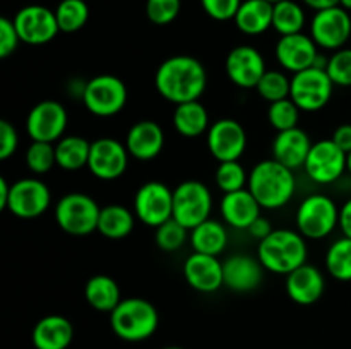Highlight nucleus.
<instances>
[{
    "instance_id": "obj_1",
    "label": "nucleus",
    "mask_w": 351,
    "mask_h": 349,
    "mask_svg": "<svg viewBox=\"0 0 351 349\" xmlns=\"http://www.w3.org/2000/svg\"><path fill=\"white\" fill-rule=\"evenodd\" d=\"M158 94L175 106L197 101L208 88L206 67L191 55H175L161 62L154 74Z\"/></svg>"
},
{
    "instance_id": "obj_2",
    "label": "nucleus",
    "mask_w": 351,
    "mask_h": 349,
    "mask_svg": "<svg viewBox=\"0 0 351 349\" xmlns=\"http://www.w3.org/2000/svg\"><path fill=\"white\" fill-rule=\"evenodd\" d=\"M247 188L263 209H281L293 198L297 190L293 170L276 159L259 161L249 171Z\"/></svg>"
},
{
    "instance_id": "obj_3",
    "label": "nucleus",
    "mask_w": 351,
    "mask_h": 349,
    "mask_svg": "<svg viewBox=\"0 0 351 349\" xmlns=\"http://www.w3.org/2000/svg\"><path fill=\"white\" fill-rule=\"evenodd\" d=\"M257 259L269 272L288 276L307 263V243L295 229H274L267 238L259 242Z\"/></svg>"
},
{
    "instance_id": "obj_4",
    "label": "nucleus",
    "mask_w": 351,
    "mask_h": 349,
    "mask_svg": "<svg viewBox=\"0 0 351 349\" xmlns=\"http://www.w3.org/2000/svg\"><path fill=\"white\" fill-rule=\"evenodd\" d=\"M113 334L125 342H143L156 332L160 315L156 307L144 298H123L110 313Z\"/></svg>"
},
{
    "instance_id": "obj_5",
    "label": "nucleus",
    "mask_w": 351,
    "mask_h": 349,
    "mask_svg": "<svg viewBox=\"0 0 351 349\" xmlns=\"http://www.w3.org/2000/svg\"><path fill=\"white\" fill-rule=\"evenodd\" d=\"M101 207L89 195L72 192L64 195L55 205V221L58 228L72 236H86L98 231Z\"/></svg>"
},
{
    "instance_id": "obj_6",
    "label": "nucleus",
    "mask_w": 351,
    "mask_h": 349,
    "mask_svg": "<svg viewBox=\"0 0 351 349\" xmlns=\"http://www.w3.org/2000/svg\"><path fill=\"white\" fill-rule=\"evenodd\" d=\"M295 222L304 238L322 240L339 226V209L328 195L312 194L298 205Z\"/></svg>"
},
{
    "instance_id": "obj_7",
    "label": "nucleus",
    "mask_w": 351,
    "mask_h": 349,
    "mask_svg": "<svg viewBox=\"0 0 351 349\" xmlns=\"http://www.w3.org/2000/svg\"><path fill=\"white\" fill-rule=\"evenodd\" d=\"M127 86L120 77L112 74H101L89 79L82 86L81 99L86 109L95 116L108 118L122 112L127 105Z\"/></svg>"
},
{
    "instance_id": "obj_8",
    "label": "nucleus",
    "mask_w": 351,
    "mask_h": 349,
    "mask_svg": "<svg viewBox=\"0 0 351 349\" xmlns=\"http://www.w3.org/2000/svg\"><path fill=\"white\" fill-rule=\"evenodd\" d=\"M335 82L328 75L326 68L311 67L291 75L290 98L300 112H319L331 101Z\"/></svg>"
},
{
    "instance_id": "obj_9",
    "label": "nucleus",
    "mask_w": 351,
    "mask_h": 349,
    "mask_svg": "<svg viewBox=\"0 0 351 349\" xmlns=\"http://www.w3.org/2000/svg\"><path fill=\"white\" fill-rule=\"evenodd\" d=\"M213 211V195L197 180L182 181L173 190V219L191 231L208 221Z\"/></svg>"
},
{
    "instance_id": "obj_10",
    "label": "nucleus",
    "mask_w": 351,
    "mask_h": 349,
    "mask_svg": "<svg viewBox=\"0 0 351 349\" xmlns=\"http://www.w3.org/2000/svg\"><path fill=\"white\" fill-rule=\"evenodd\" d=\"M134 214L151 228H158L173 218V190L161 181L141 185L134 197Z\"/></svg>"
},
{
    "instance_id": "obj_11",
    "label": "nucleus",
    "mask_w": 351,
    "mask_h": 349,
    "mask_svg": "<svg viewBox=\"0 0 351 349\" xmlns=\"http://www.w3.org/2000/svg\"><path fill=\"white\" fill-rule=\"evenodd\" d=\"M351 36V17L341 5L317 10L311 23V38L322 50L338 51Z\"/></svg>"
},
{
    "instance_id": "obj_12",
    "label": "nucleus",
    "mask_w": 351,
    "mask_h": 349,
    "mask_svg": "<svg viewBox=\"0 0 351 349\" xmlns=\"http://www.w3.org/2000/svg\"><path fill=\"white\" fill-rule=\"evenodd\" d=\"M69 115L62 103L45 99L34 105L26 116V130L31 140L55 144L67 130Z\"/></svg>"
},
{
    "instance_id": "obj_13",
    "label": "nucleus",
    "mask_w": 351,
    "mask_h": 349,
    "mask_svg": "<svg viewBox=\"0 0 351 349\" xmlns=\"http://www.w3.org/2000/svg\"><path fill=\"white\" fill-rule=\"evenodd\" d=\"M50 188L40 178H21L10 183L7 211L19 219H36L50 207Z\"/></svg>"
},
{
    "instance_id": "obj_14",
    "label": "nucleus",
    "mask_w": 351,
    "mask_h": 349,
    "mask_svg": "<svg viewBox=\"0 0 351 349\" xmlns=\"http://www.w3.org/2000/svg\"><path fill=\"white\" fill-rule=\"evenodd\" d=\"M304 170L314 183H335L346 171V153L339 149L332 139L317 140L312 144Z\"/></svg>"
},
{
    "instance_id": "obj_15",
    "label": "nucleus",
    "mask_w": 351,
    "mask_h": 349,
    "mask_svg": "<svg viewBox=\"0 0 351 349\" xmlns=\"http://www.w3.org/2000/svg\"><path fill=\"white\" fill-rule=\"evenodd\" d=\"M12 21L21 38V43L33 44V47L50 43L60 33L55 10L45 5L33 3V5L23 7L21 10H17Z\"/></svg>"
},
{
    "instance_id": "obj_16",
    "label": "nucleus",
    "mask_w": 351,
    "mask_h": 349,
    "mask_svg": "<svg viewBox=\"0 0 351 349\" xmlns=\"http://www.w3.org/2000/svg\"><path fill=\"white\" fill-rule=\"evenodd\" d=\"M129 156L125 144L119 142L117 139H110V137H101L91 142L88 170L98 180H117L125 174Z\"/></svg>"
},
{
    "instance_id": "obj_17",
    "label": "nucleus",
    "mask_w": 351,
    "mask_h": 349,
    "mask_svg": "<svg viewBox=\"0 0 351 349\" xmlns=\"http://www.w3.org/2000/svg\"><path fill=\"white\" fill-rule=\"evenodd\" d=\"M206 142L216 161H239L247 147V132L240 122L233 118H221L211 123Z\"/></svg>"
},
{
    "instance_id": "obj_18",
    "label": "nucleus",
    "mask_w": 351,
    "mask_h": 349,
    "mask_svg": "<svg viewBox=\"0 0 351 349\" xmlns=\"http://www.w3.org/2000/svg\"><path fill=\"white\" fill-rule=\"evenodd\" d=\"M225 70L230 81L242 89H256L266 74V60L257 48L240 44L230 50L225 60Z\"/></svg>"
},
{
    "instance_id": "obj_19",
    "label": "nucleus",
    "mask_w": 351,
    "mask_h": 349,
    "mask_svg": "<svg viewBox=\"0 0 351 349\" xmlns=\"http://www.w3.org/2000/svg\"><path fill=\"white\" fill-rule=\"evenodd\" d=\"M278 64L283 67V70L297 74V72L311 68L317 64L319 47L311 36L304 33L287 34L280 36L276 48H274Z\"/></svg>"
},
{
    "instance_id": "obj_20",
    "label": "nucleus",
    "mask_w": 351,
    "mask_h": 349,
    "mask_svg": "<svg viewBox=\"0 0 351 349\" xmlns=\"http://www.w3.org/2000/svg\"><path fill=\"white\" fill-rule=\"evenodd\" d=\"M264 270L266 269L257 257L237 253L223 262V283L230 291L249 293L263 283Z\"/></svg>"
},
{
    "instance_id": "obj_21",
    "label": "nucleus",
    "mask_w": 351,
    "mask_h": 349,
    "mask_svg": "<svg viewBox=\"0 0 351 349\" xmlns=\"http://www.w3.org/2000/svg\"><path fill=\"white\" fill-rule=\"evenodd\" d=\"M184 277L192 289L199 293H215L223 283V262L215 255L194 252L184 262Z\"/></svg>"
},
{
    "instance_id": "obj_22",
    "label": "nucleus",
    "mask_w": 351,
    "mask_h": 349,
    "mask_svg": "<svg viewBox=\"0 0 351 349\" xmlns=\"http://www.w3.org/2000/svg\"><path fill=\"white\" fill-rule=\"evenodd\" d=\"M125 147L130 156L137 161L154 159L165 147L163 129L153 120H141L127 132Z\"/></svg>"
},
{
    "instance_id": "obj_23",
    "label": "nucleus",
    "mask_w": 351,
    "mask_h": 349,
    "mask_svg": "<svg viewBox=\"0 0 351 349\" xmlns=\"http://www.w3.org/2000/svg\"><path fill=\"white\" fill-rule=\"evenodd\" d=\"M326 289V279L321 269L311 263H304L293 272L287 276V293L291 301L298 305H308L317 303L322 298Z\"/></svg>"
},
{
    "instance_id": "obj_24",
    "label": "nucleus",
    "mask_w": 351,
    "mask_h": 349,
    "mask_svg": "<svg viewBox=\"0 0 351 349\" xmlns=\"http://www.w3.org/2000/svg\"><path fill=\"white\" fill-rule=\"evenodd\" d=\"M311 147L312 140L308 133L300 127H295V129L278 132L271 151H273V159L295 171L298 168H304Z\"/></svg>"
},
{
    "instance_id": "obj_25",
    "label": "nucleus",
    "mask_w": 351,
    "mask_h": 349,
    "mask_svg": "<svg viewBox=\"0 0 351 349\" xmlns=\"http://www.w3.org/2000/svg\"><path fill=\"white\" fill-rule=\"evenodd\" d=\"M261 205L249 188L225 194L219 204L223 219L228 226L237 229H249V226L261 216Z\"/></svg>"
},
{
    "instance_id": "obj_26",
    "label": "nucleus",
    "mask_w": 351,
    "mask_h": 349,
    "mask_svg": "<svg viewBox=\"0 0 351 349\" xmlns=\"http://www.w3.org/2000/svg\"><path fill=\"white\" fill-rule=\"evenodd\" d=\"M74 339V327L62 315H47L33 327L31 341L34 349H67Z\"/></svg>"
},
{
    "instance_id": "obj_27",
    "label": "nucleus",
    "mask_w": 351,
    "mask_h": 349,
    "mask_svg": "<svg viewBox=\"0 0 351 349\" xmlns=\"http://www.w3.org/2000/svg\"><path fill=\"white\" fill-rule=\"evenodd\" d=\"M274 3L267 0H242L235 16V24L247 36H259L273 27Z\"/></svg>"
},
{
    "instance_id": "obj_28",
    "label": "nucleus",
    "mask_w": 351,
    "mask_h": 349,
    "mask_svg": "<svg viewBox=\"0 0 351 349\" xmlns=\"http://www.w3.org/2000/svg\"><path fill=\"white\" fill-rule=\"evenodd\" d=\"M171 122H173L175 130L187 139H195V137H201L202 133H208L209 127H211L208 109L199 99L175 106Z\"/></svg>"
},
{
    "instance_id": "obj_29",
    "label": "nucleus",
    "mask_w": 351,
    "mask_h": 349,
    "mask_svg": "<svg viewBox=\"0 0 351 349\" xmlns=\"http://www.w3.org/2000/svg\"><path fill=\"white\" fill-rule=\"evenodd\" d=\"M84 298L89 307L95 308L96 311H105V313H112L117 305L122 301L117 281L105 274H96L86 283Z\"/></svg>"
},
{
    "instance_id": "obj_30",
    "label": "nucleus",
    "mask_w": 351,
    "mask_h": 349,
    "mask_svg": "<svg viewBox=\"0 0 351 349\" xmlns=\"http://www.w3.org/2000/svg\"><path fill=\"white\" fill-rule=\"evenodd\" d=\"M191 245L194 252L219 257L228 245V233L219 221L209 218L191 229Z\"/></svg>"
},
{
    "instance_id": "obj_31",
    "label": "nucleus",
    "mask_w": 351,
    "mask_h": 349,
    "mask_svg": "<svg viewBox=\"0 0 351 349\" xmlns=\"http://www.w3.org/2000/svg\"><path fill=\"white\" fill-rule=\"evenodd\" d=\"M91 142L81 135H64L55 142L57 166L65 171H77L88 168Z\"/></svg>"
},
{
    "instance_id": "obj_32",
    "label": "nucleus",
    "mask_w": 351,
    "mask_h": 349,
    "mask_svg": "<svg viewBox=\"0 0 351 349\" xmlns=\"http://www.w3.org/2000/svg\"><path fill=\"white\" fill-rule=\"evenodd\" d=\"M136 226V214L119 204H110L101 207L98 221V233L105 238L122 240L132 233Z\"/></svg>"
},
{
    "instance_id": "obj_33",
    "label": "nucleus",
    "mask_w": 351,
    "mask_h": 349,
    "mask_svg": "<svg viewBox=\"0 0 351 349\" xmlns=\"http://www.w3.org/2000/svg\"><path fill=\"white\" fill-rule=\"evenodd\" d=\"M305 26V12L300 3L293 0H281L274 3L273 27L280 36L302 33Z\"/></svg>"
},
{
    "instance_id": "obj_34",
    "label": "nucleus",
    "mask_w": 351,
    "mask_h": 349,
    "mask_svg": "<svg viewBox=\"0 0 351 349\" xmlns=\"http://www.w3.org/2000/svg\"><path fill=\"white\" fill-rule=\"evenodd\" d=\"M326 269L335 279L351 281V238L336 240L326 252Z\"/></svg>"
},
{
    "instance_id": "obj_35",
    "label": "nucleus",
    "mask_w": 351,
    "mask_h": 349,
    "mask_svg": "<svg viewBox=\"0 0 351 349\" xmlns=\"http://www.w3.org/2000/svg\"><path fill=\"white\" fill-rule=\"evenodd\" d=\"M62 33H75L82 29L89 19V7L84 0H62L55 9Z\"/></svg>"
},
{
    "instance_id": "obj_36",
    "label": "nucleus",
    "mask_w": 351,
    "mask_h": 349,
    "mask_svg": "<svg viewBox=\"0 0 351 349\" xmlns=\"http://www.w3.org/2000/svg\"><path fill=\"white\" fill-rule=\"evenodd\" d=\"M215 178L216 185H218L223 194L243 190L249 183V173L239 161H223V163H219L218 168H216Z\"/></svg>"
},
{
    "instance_id": "obj_37",
    "label": "nucleus",
    "mask_w": 351,
    "mask_h": 349,
    "mask_svg": "<svg viewBox=\"0 0 351 349\" xmlns=\"http://www.w3.org/2000/svg\"><path fill=\"white\" fill-rule=\"evenodd\" d=\"M256 89L261 98L266 99L267 103L281 101L290 98L291 77L281 70H266Z\"/></svg>"
},
{
    "instance_id": "obj_38",
    "label": "nucleus",
    "mask_w": 351,
    "mask_h": 349,
    "mask_svg": "<svg viewBox=\"0 0 351 349\" xmlns=\"http://www.w3.org/2000/svg\"><path fill=\"white\" fill-rule=\"evenodd\" d=\"M298 118H300V108L295 105L291 98L269 103V108H267V122H269V125L276 132H283V130H290L298 127Z\"/></svg>"
},
{
    "instance_id": "obj_39",
    "label": "nucleus",
    "mask_w": 351,
    "mask_h": 349,
    "mask_svg": "<svg viewBox=\"0 0 351 349\" xmlns=\"http://www.w3.org/2000/svg\"><path fill=\"white\" fill-rule=\"evenodd\" d=\"M57 164L55 144L33 140L26 151V166L31 173L45 174Z\"/></svg>"
},
{
    "instance_id": "obj_40",
    "label": "nucleus",
    "mask_w": 351,
    "mask_h": 349,
    "mask_svg": "<svg viewBox=\"0 0 351 349\" xmlns=\"http://www.w3.org/2000/svg\"><path fill=\"white\" fill-rule=\"evenodd\" d=\"M189 238H191L189 229L182 226L178 221H175L173 218L170 221L163 222L161 226H158L156 235H154L156 245L163 252H177V250H180L185 245Z\"/></svg>"
},
{
    "instance_id": "obj_41",
    "label": "nucleus",
    "mask_w": 351,
    "mask_h": 349,
    "mask_svg": "<svg viewBox=\"0 0 351 349\" xmlns=\"http://www.w3.org/2000/svg\"><path fill=\"white\" fill-rule=\"evenodd\" d=\"M326 72L335 86L351 88V48H341L328 58Z\"/></svg>"
},
{
    "instance_id": "obj_42",
    "label": "nucleus",
    "mask_w": 351,
    "mask_h": 349,
    "mask_svg": "<svg viewBox=\"0 0 351 349\" xmlns=\"http://www.w3.org/2000/svg\"><path fill=\"white\" fill-rule=\"evenodd\" d=\"M182 9V0H146V16L156 26L173 23Z\"/></svg>"
},
{
    "instance_id": "obj_43",
    "label": "nucleus",
    "mask_w": 351,
    "mask_h": 349,
    "mask_svg": "<svg viewBox=\"0 0 351 349\" xmlns=\"http://www.w3.org/2000/svg\"><path fill=\"white\" fill-rule=\"evenodd\" d=\"M242 0H201L204 12L215 21H232L235 19Z\"/></svg>"
},
{
    "instance_id": "obj_44",
    "label": "nucleus",
    "mask_w": 351,
    "mask_h": 349,
    "mask_svg": "<svg viewBox=\"0 0 351 349\" xmlns=\"http://www.w3.org/2000/svg\"><path fill=\"white\" fill-rule=\"evenodd\" d=\"M19 43L21 38L14 26V21L9 17H0V57H10L17 50Z\"/></svg>"
},
{
    "instance_id": "obj_45",
    "label": "nucleus",
    "mask_w": 351,
    "mask_h": 349,
    "mask_svg": "<svg viewBox=\"0 0 351 349\" xmlns=\"http://www.w3.org/2000/svg\"><path fill=\"white\" fill-rule=\"evenodd\" d=\"M19 133L9 120H0V159L5 161L17 151Z\"/></svg>"
},
{
    "instance_id": "obj_46",
    "label": "nucleus",
    "mask_w": 351,
    "mask_h": 349,
    "mask_svg": "<svg viewBox=\"0 0 351 349\" xmlns=\"http://www.w3.org/2000/svg\"><path fill=\"white\" fill-rule=\"evenodd\" d=\"M332 142L339 147V149L345 151L346 154L351 153V123H343L332 133Z\"/></svg>"
},
{
    "instance_id": "obj_47",
    "label": "nucleus",
    "mask_w": 351,
    "mask_h": 349,
    "mask_svg": "<svg viewBox=\"0 0 351 349\" xmlns=\"http://www.w3.org/2000/svg\"><path fill=\"white\" fill-rule=\"evenodd\" d=\"M247 231L250 233V236H252V238H257L259 242H263V240L267 238V236H269L274 229H273V226H271L269 219L259 216V218H257L256 221L249 226V229H247Z\"/></svg>"
},
{
    "instance_id": "obj_48",
    "label": "nucleus",
    "mask_w": 351,
    "mask_h": 349,
    "mask_svg": "<svg viewBox=\"0 0 351 349\" xmlns=\"http://www.w3.org/2000/svg\"><path fill=\"white\" fill-rule=\"evenodd\" d=\"M339 228H341L343 236L351 238V198L339 209Z\"/></svg>"
},
{
    "instance_id": "obj_49",
    "label": "nucleus",
    "mask_w": 351,
    "mask_h": 349,
    "mask_svg": "<svg viewBox=\"0 0 351 349\" xmlns=\"http://www.w3.org/2000/svg\"><path fill=\"white\" fill-rule=\"evenodd\" d=\"M302 2H304L305 5L311 7V9H314L315 12H317V10L331 9V7L339 5V2H341V0H302Z\"/></svg>"
},
{
    "instance_id": "obj_50",
    "label": "nucleus",
    "mask_w": 351,
    "mask_h": 349,
    "mask_svg": "<svg viewBox=\"0 0 351 349\" xmlns=\"http://www.w3.org/2000/svg\"><path fill=\"white\" fill-rule=\"evenodd\" d=\"M9 197H10V183L7 181V178L0 177V209H2V211H7Z\"/></svg>"
},
{
    "instance_id": "obj_51",
    "label": "nucleus",
    "mask_w": 351,
    "mask_h": 349,
    "mask_svg": "<svg viewBox=\"0 0 351 349\" xmlns=\"http://www.w3.org/2000/svg\"><path fill=\"white\" fill-rule=\"evenodd\" d=\"M339 5H341L343 9H346L350 12V10H351V0H341V2H339Z\"/></svg>"
},
{
    "instance_id": "obj_52",
    "label": "nucleus",
    "mask_w": 351,
    "mask_h": 349,
    "mask_svg": "<svg viewBox=\"0 0 351 349\" xmlns=\"http://www.w3.org/2000/svg\"><path fill=\"white\" fill-rule=\"evenodd\" d=\"M346 171H350L351 174V153L346 154Z\"/></svg>"
},
{
    "instance_id": "obj_53",
    "label": "nucleus",
    "mask_w": 351,
    "mask_h": 349,
    "mask_svg": "<svg viewBox=\"0 0 351 349\" xmlns=\"http://www.w3.org/2000/svg\"><path fill=\"white\" fill-rule=\"evenodd\" d=\"M161 349H184V348H178V346H167V348H161Z\"/></svg>"
},
{
    "instance_id": "obj_54",
    "label": "nucleus",
    "mask_w": 351,
    "mask_h": 349,
    "mask_svg": "<svg viewBox=\"0 0 351 349\" xmlns=\"http://www.w3.org/2000/svg\"><path fill=\"white\" fill-rule=\"evenodd\" d=\"M267 2H271V3H276V2H281V0H267Z\"/></svg>"
}]
</instances>
